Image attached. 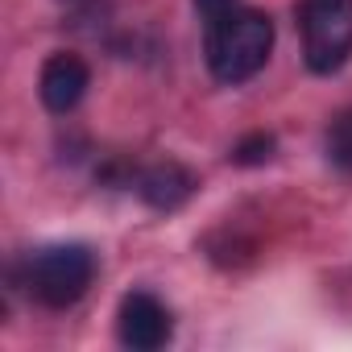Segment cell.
<instances>
[{
	"label": "cell",
	"instance_id": "3",
	"mask_svg": "<svg viewBox=\"0 0 352 352\" xmlns=\"http://www.w3.org/2000/svg\"><path fill=\"white\" fill-rule=\"evenodd\" d=\"M302 58L315 75H331L352 54V0H302L298 5Z\"/></svg>",
	"mask_w": 352,
	"mask_h": 352
},
{
	"label": "cell",
	"instance_id": "1",
	"mask_svg": "<svg viewBox=\"0 0 352 352\" xmlns=\"http://www.w3.org/2000/svg\"><path fill=\"white\" fill-rule=\"evenodd\" d=\"M274 50V21L257 9H232L208 25V67L220 83L253 79Z\"/></svg>",
	"mask_w": 352,
	"mask_h": 352
},
{
	"label": "cell",
	"instance_id": "5",
	"mask_svg": "<svg viewBox=\"0 0 352 352\" xmlns=\"http://www.w3.org/2000/svg\"><path fill=\"white\" fill-rule=\"evenodd\" d=\"M87 87H91V71H87V63H83L79 54H54V58H46L38 91H42V104H46L50 112L67 116V112L83 100Z\"/></svg>",
	"mask_w": 352,
	"mask_h": 352
},
{
	"label": "cell",
	"instance_id": "7",
	"mask_svg": "<svg viewBox=\"0 0 352 352\" xmlns=\"http://www.w3.org/2000/svg\"><path fill=\"white\" fill-rule=\"evenodd\" d=\"M274 149H278V141H274V133H249V137H241L236 141V149L228 153L236 166H261V162H270L274 157Z\"/></svg>",
	"mask_w": 352,
	"mask_h": 352
},
{
	"label": "cell",
	"instance_id": "8",
	"mask_svg": "<svg viewBox=\"0 0 352 352\" xmlns=\"http://www.w3.org/2000/svg\"><path fill=\"white\" fill-rule=\"evenodd\" d=\"M327 153H331V162H336L340 170L352 174V108L331 124V133H327Z\"/></svg>",
	"mask_w": 352,
	"mask_h": 352
},
{
	"label": "cell",
	"instance_id": "6",
	"mask_svg": "<svg viewBox=\"0 0 352 352\" xmlns=\"http://www.w3.org/2000/svg\"><path fill=\"white\" fill-rule=\"evenodd\" d=\"M137 195L157 212H174L195 195V174L179 162H157L137 174Z\"/></svg>",
	"mask_w": 352,
	"mask_h": 352
},
{
	"label": "cell",
	"instance_id": "2",
	"mask_svg": "<svg viewBox=\"0 0 352 352\" xmlns=\"http://www.w3.org/2000/svg\"><path fill=\"white\" fill-rule=\"evenodd\" d=\"M96 282V253L87 245H50L38 249L25 265V286L42 307H75Z\"/></svg>",
	"mask_w": 352,
	"mask_h": 352
},
{
	"label": "cell",
	"instance_id": "9",
	"mask_svg": "<svg viewBox=\"0 0 352 352\" xmlns=\"http://www.w3.org/2000/svg\"><path fill=\"white\" fill-rule=\"evenodd\" d=\"M195 9H199V17L212 25V21H220V17H228L232 9H241V0H195Z\"/></svg>",
	"mask_w": 352,
	"mask_h": 352
},
{
	"label": "cell",
	"instance_id": "4",
	"mask_svg": "<svg viewBox=\"0 0 352 352\" xmlns=\"http://www.w3.org/2000/svg\"><path fill=\"white\" fill-rule=\"evenodd\" d=\"M174 323H170V311L149 294V290H133L120 298V311H116V336L124 348L133 352H153L170 340Z\"/></svg>",
	"mask_w": 352,
	"mask_h": 352
},
{
	"label": "cell",
	"instance_id": "10",
	"mask_svg": "<svg viewBox=\"0 0 352 352\" xmlns=\"http://www.w3.org/2000/svg\"><path fill=\"white\" fill-rule=\"evenodd\" d=\"M67 5H79V0H67Z\"/></svg>",
	"mask_w": 352,
	"mask_h": 352
}]
</instances>
